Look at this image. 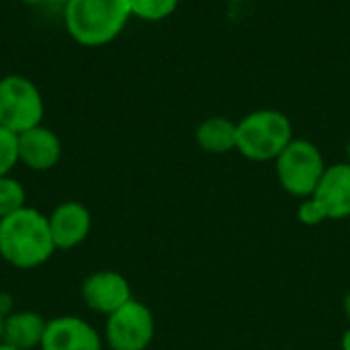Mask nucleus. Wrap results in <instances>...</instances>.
<instances>
[{
  "label": "nucleus",
  "mask_w": 350,
  "mask_h": 350,
  "mask_svg": "<svg viewBox=\"0 0 350 350\" xmlns=\"http://www.w3.org/2000/svg\"><path fill=\"white\" fill-rule=\"evenodd\" d=\"M55 252L47 215L23 207L0 219V256L14 269H37Z\"/></svg>",
  "instance_id": "nucleus-1"
},
{
  "label": "nucleus",
  "mask_w": 350,
  "mask_h": 350,
  "mask_svg": "<svg viewBox=\"0 0 350 350\" xmlns=\"http://www.w3.org/2000/svg\"><path fill=\"white\" fill-rule=\"evenodd\" d=\"M131 16L148 23H158L168 18L176 8L178 0H129Z\"/></svg>",
  "instance_id": "nucleus-15"
},
{
  "label": "nucleus",
  "mask_w": 350,
  "mask_h": 350,
  "mask_svg": "<svg viewBox=\"0 0 350 350\" xmlns=\"http://www.w3.org/2000/svg\"><path fill=\"white\" fill-rule=\"evenodd\" d=\"M0 350H18V349H14V347H8V345H4V342H2V345H0Z\"/></svg>",
  "instance_id": "nucleus-23"
},
{
  "label": "nucleus",
  "mask_w": 350,
  "mask_h": 350,
  "mask_svg": "<svg viewBox=\"0 0 350 350\" xmlns=\"http://www.w3.org/2000/svg\"><path fill=\"white\" fill-rule=\"evenodd\" d=\"M2 340H4V318L0 316V345H2Z\"/></svg>",
  "instance_id": "nucleus-21"
},
{
  "label": "nucleus",
  "mask_w": 350,
  "mask_h": 350,
  "mask_svg": "<svg viewBox=\"0 0 350 350\" xmlns=\"http://www.w3.org/2000/svg\"><path fill=\"white\" fill-rule=\"evenodd\" d=\"M84 304L103 316H111L133 299L129 281L117 271L90 273L80 287Z\"/></svg>",
  "instance_id": "nucleus-7"
},
{
  "label": "nucleus",
  "mask_w": 350,
  "mask_h": 350,
  "mask_svg": "<svg viewBox=\"0 0 350 350\" xmlns=\"http://www.w3.org/2000/svg\"><path fill=\"white\" fill-rule=\"evenodd\" d=\"M47 320L37 312H14L4 318V345L18 350L41 349Z\"/></svg>",
  "instance_id": "nucleus-12"
},
{
  "label": "nucleus",
  "mask_w": 350,
  "mask_h": 350,
  "mask_svg": "<svg viewBox=\"0 0 350 350\" xmlns=\"http://www.w3.org/2000/svg\"><path fill=\"white\" fill-rule=\"evenodd\" d=\"M10 314H14V299H12V295L0 291V316L8 318Z\"/></svg>",
  "instance_id": "nucleus-18"
},
{
  "label": "nucleus",
  "mask_w": 350,
  "mask_h": 350,
  "mask_svg": "<svg viewBox=\"0 0 350 350\" xmlns=\"http://www.w3.org/2000/svg\"><path fill=\"white\" fill-rule=\"evenodd\" d=\"M345 314H347V318L350 320V291L347 293V297H345Z\"/></svg>",
  "instance_id": "nucleus-20"
},
{
  "label": "nucleus",
  "mask_w": 350,
  "mask_h": 350,
  "mask_svg": "<svg viewBox=\"0 0 350 350\" xmlns=\"http://www.w3.org/2000/svg\"><path fill=\"white\" fill-rule=\"evenodd\" d=\"M23 207H27L25 187L16 178H12L10 174L0 176V219L16 213Z\"/></svg>",
  "instance_id": "nucleus-14"
},
{
  "label": "nucleus",
  "mask_w": 350,
  "mask_h": 350,
  "mask_svg": "<svg viewBox=\"0 0 350 350\" xmlns=\"http://www.w3.org/2000/svg\"><path fill=\"white\" fill-rule=\"evenodd\" d=\"M197 146L207 154H228L236 150L238 123L228 117H209L195 131Z\"/></svg>",
  "instance_id": "nucleus-13"
},
{
  "label": "nucleus",
  "mask_w": 350,
  "mask_h": 350,
  "mask_svg": "<svg viewBox=\"0 0 350 350\" xmlns=\"http://www.w3.org/2000/svg\"><path fill=\"white\" fill-rule=\"evenodd\" d=\"M47 2H51V4H62V6H66L70 0H47Z\"/></svg>",
  "instance_id": "nucleus-22"
},
{
  "label": "nucleus",
  "mask_w": 350,
  "mask_h": 350,
  "mask_svg": "<svg viewBox=\"0 0 350 350\" xmlns=\"http://www.w3.org/2000/svg\"><path fill=\"white\" fill-rule=\"evenodd\" d=\"M129 18V0H70L64 6L66 31L82 47H103L115 41Z\"/></svg>",
  "instance_id": "nucleus-2"
},
{
  "label": "nucleus",
  "mask_w": 350,
  "mask_h": 350,
  "mask_svg": "<svg viewBox=\"0 0 350 350\" xmlns=\"http://www.w3.org/2000/svg\"><path fill=\"white\" fill-rule=\"evenodd\" d=\"M297 219H299L304 226H320V224H324L328 217H326V213L322 211V207H320L312 197H308V199L301 201V205H299V209H297Z\"/></svg>",
  "instance_id": "nucleus-17"
},
{
  "label": "nucleus",
  "mask_w": 350,
  "mask_h": 350,
  "mask_svg": "<svg viewBox=\"0 0 350 350\" xmlns=\"http://www.w3.org/2000/svg\"><path fill=\"white\" fill-rule=\"evenodd\" d=\"M41 350H103V338L86 320L57 316L47 320Z\"/></svg>",
  "instance_id": "nucleus-8"
},
{
  "label": "nucleus",
  "mask_w": 350,
  "mask_h": 350,
  "mask_svg": "<svg viewBox=\"0 0 350 350\" xmlns=\"http://www.w3.org/2000/svg\"><path fill=\"white\" fill-rule=\"evenodd\" d=\"M18 142V162L27 168L43 172L53 168L62 158V139L57 133L45 125H37L16 135Z\"/></svg>",
  "instance_id": "nucleus-11"
},
{
  "label": "nucleus",
  "mask_w": 350,
  "mask_h": 350,
  "mask_svg": "<svg viewBox=\"0 0 350 350\" xmlns=\"http://www.w3.org/2000/svg\"><path fill=\"white\" fill-rule=\"evenodd\" d=\"M312 199L322 207L328 219L350 217V164L326 166Z\"/></svg>",
  "instance_id": "nucleus-10"
},
{
  "label": "nucleus",
  "mask_w": 350,
  "mask_h": 350,
  "mask_svg": "<svg viewBox=\"0 0 350 350\" xmlns=\"http://www.w3.org/2000/svg\"><path fill=\"white\" fill-rule=\"evenodd\" d=\"M45 113L43 94L37 84L21 74L0 78V125L12 133H23L41 125Z\"/></svg>",
  "instance_id": "nucleus-5"
},
{
  "label": "nucleus",
  "mask_w": 350,
  "mask_h": 350,
  "mask_svg": "<svg viewBox=\"0 0 350 350\" xmlns=\"http://www.w3.org/2000/svg\"><path fill=\"white\" fill-rule=\"evenodd\" d=\"M347 156H349V164H350V142H349V146H347Z\"/></svg>",
  "instance_id": "nucleus-24"
},
{
  "label": "nucleus",
  "mask_w": 350,
  "mask_h": 350,
  "mask_svg": "<svg viewBox=\"0 0 350 350\" xmlns=\"http://www.w3.org/2000/svg\"><path fill=\"white\" fill-rule=\"evenodd\" d=\"M49 221V230H51V238L55 244V250H70L80 246L92 228V217L90 211L78 203V201H66L59 203L51 215L47 217Z\"/></svg>",
  "instance_id": "nucleus-9"
},
{
  "label": "nucleus",
  "mask_w": 350,
  "mask_h": 350,
  "mask_svg": "<svg viewBox=\"0 0 350 350\" xmlns=\"http://www.w3.org/2000/svg\"><path fill=\"white\" fill-rule=\"evenodd\" d=\"M275 166L281 187L289 195L299 199H308L314 195L326 170L324 156L318 150V146L310 139H295V137L275 160Z\"/></svg>",
  "instance_id": "nucleus-4"
},
{
  "label": "nucleus",
  "mask_w": 350,
  "mask_h": 350,
  "mask_svg": "<svg viewBox=\"0 0 350 350\" xmlns=\"http://www.w3.org/2000/svg\"><path fill=\"white\" fill-rule=\"evenodd\" d=\"M340 347L342 350H350V328L345 330V334H342V340H340Z\"/></svg>",
  "instance_id": "nucleus-19"
},
{
  "label": "nucleus",
  "mask_w": 350,
  "mask_h": 350,
  "mask_svg": "<svg viewBox=\"0 0 350 350\" xmlns=\"http://www.w3.org/2000/svg\"><path fill=\"white\" fill-rule=\"evenodd\" d=\"M154 334V314L137 299H131L121 310L107 316L105 340L111 350H146L152 345Z\"/></svg>",
  "instance_id": "nucleus-6"
},
{
  "label": "nucleus",
  "mask_w": 350,
  "mask_h": 350,
  "mask_svg": "<svg viewBox=\"0 0 350 350\" xmlns=\"http://www.w3.org/2000/svg\"><path fill=\"white\" fill-rule=\"evenodd\" d=\"M293 142L289 117L277 109H258L238 121L236 150L252 162H271Z\"/></svg>",
  "instance_id": "nucleus-3"
},
{
  "label": "nucleus",
  "mask_w": 350,
  "mask_h": 350,
  "mask_svg": "<svg viewBox=\"0 0 350 350\" xmlns=\"http://www.w3.org/2000/svg\"><path fill=\"white\" fill-rule=\"evenodd\" d=\"M16 164H18L16 133L0 125V176H8Z\"/></svg>",
  "instance_id": "nucleus-16"
}]
</instances>
